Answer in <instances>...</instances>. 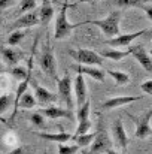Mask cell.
Masks as SVG:
<instances>
[{
	"label": "cell",
	"mask_w": 152,
	"mask_h": 154,
	"mask_svg": "<svg viewBox=\"0 0 152 154\" xmlns=\"http://www.w3.org/2000/svg\"><path fill=\"white\" fill-rule=\"evenodd\" d=\"M106 154H116V153H115L113 150H107V151H106Z\"/></svg>",
	"instance_id": "cell-34"
},
{
	"label": "cell",
	"mask_w": 152,
	"mask_h": 154,
	"mask_svg": "<svg viewBox=\"0 0 152 154\" xmlns=\"http://www.w3.org/2000/svg\"><path fill=\"white\" fill-rule=\"evenodd\" d=\"M34 99H36V102L42 103V105H46V103H51V102H54V100H57V96L52 94L51 91H48L46 88H43V87L34 84Z\"/></svg>",
	"instance_id": "cell-15"
},
{
	"label": "cell",
	"mask_w": 152,
	"mask_h": 154,
	"mask_svg": "<svg viewBox=\"0 0 152 154\" xmlns=\"http://www.w3.org/2000/svg\"><path fill=\"white\" fill-rule=\"evenodd\" d=\"M66 11H67V5H63V8H61V11H60V14H58V18H57V21H55V32H54L55 39H63V38H66V36L72 32V29L75 27L73 24H70V23L67 21Z\"/></svg>",
	"instance_id": "cell-2"
},
{
	"label": "cell",
	"mask_w": 152,
	"mask_h": 154,
	"mask_svg": "<svg viewBox=\"0 0 152 154\" xmlns=\"http://www.w3.org/2000/svg\"><path fill=\"white\" fill-rule=\"evenodd\" d=\"M112 133H113V141H115L116 147L121 148V150H125V147L128 144V138H127V133L124 130V126H122V121L121 120H116L113 123Z\"/></svg>",
	"instance_id": "cell-8"
},
{
	"label": "cell",
	"mask_w": 152,
	"mask_h": 154,
	"mask_svg": "<svg viewBox=\"0 0 152 154\" xmlns=\"http://www.w3.org/2000/svg\"><path fill=\"white\" fill-rule=\"evenodd\" d=\"M72 67L79 75H88V76H91L96 81H103L104 79V72L100 70V69H96V67H91V66H84V64H75Z\"/></svg>",
	"instance_id": "cell-14"
},
{
	"label": "cell",
	"mask_w": 152,
	"mask_h": 154,
	"mask_svg": "<svg viewBox=\"0 0 152 154\" xmlns=\"http://www.w3.org/2000/svg\"><path fill=\"white\" fill-rule=\"evenodd\" d=\"M75 96H76V103L78 108H81L84 103L87 102V87H85V79L84 75H78L75 79Z\"/></svg>",
	"instance_id": "cell-11"
},
{
	"label": "cell",
	"mask_w": 152,
	"mask_h": 154,
	"mask_svg": "<svg viewBox=\"0 0 152 154\" xmlns=\"http://www.w3.org/2000/svg\"><path fill=\"white\" fill-rule=\"evenodd\" d=\"M90 129H91V123H90V120L79 121V126H78V129H76V133H75V136L85 135V133H88V130H90Z\"/></svg>",
	"instance_id": "cell-28"
},
{
	"label": "cell",
	"mask_w": 152,
	"mask_h": 154,
	"mask_svg": "<svg viewBox=\"0 0 152 154\" xmlns=\"http://www.w3.org/2000/svg\"><path fill=\"white\" fill-rule=\"evenodd\" d=\"M112 147V141L109 138V135L106 133V130L99 129L94 139H93V145L90 148V153L91 154H100V153H106L107 150H110Z\"/></svg>",
	"instance_id": "cell-4"
},
{
	"label": "cell",
	"mask_w": 152,
	"mask_h": 154,
	"mask_svg": "<svg viewBox=\"0 0 152 154\" xmlns=\"http://www.w3.org/2000/svg\"><path fill=\"white\" fill-rule=\"evenodd\" d=\"M30 120H31V123H33V124H36V126H39V127H42V126H43V123H45L43 115H42L40 112H34V114L30 117Z\"/></svg>",
	"instance_id": "cell-31"
},
{
	"label": "cell",
	"mask_w": 152,
	"mask_h": 154,
	"mask_svg": "<svg viewBox=\"0 0 152 154\" xmlns=\"http://www.w3.org/2000/svg\"><path fill=\"white\" fill-rule=\"evenodd\" d=\"M88 115H90V100L87 99V102L78 109V121H85V120H88Z\"/></svg>",
	"instance_id": "cell-25"
},
{
	"label": "cell",
	"mask_w": 152,
	"mask_h": 154,
	"mask_svg": "<svg viewBox=\"0 0 152 154\" xmlns=\"http://www.w3.org/2000/svg\"><path fill=\"white\" fill-rule=\"evenodd\" d=\"M1 55H3V58L9 64H15L22 57V52L16 51V50H12V48H1Z\"/></svg>",
	"instance_id": "cell-20"
},
{
	"label": "cell",
	"mask_w": 152,
	"mask_h": 154,
	"mask_svg": "<svg viewBox=\"0 0 152 154\" xmlns=\"http://www.w3.org/2000/svg\"><path fill=\"white\" fill-rule=\"evenodd\" d=\"M84 2H88V0H79V3H84Z\"/></svg>",
	"instance_id": "cell-35"
},
{
	"label": "cell",
	"mask_w": 152,
	"mask_h": 154,
	"mask_svg": "<svg viewBox=\"0 0 152 154\" xmlns=\"http://www.w3.org/2000/svg\"><path fill=\"white\" fill-rule=\"evenodd\" d=\"M54 15V8L51 5L49 0H43V5H42V9H40V14H39V21L43 23V24H48L51 21Z\"/></svg>",
	"instance_id": "cell-17"
},
{
	"label": "cell",
	"mask_w": 152,
	"mask_h": 154,
	"mask_svg": "<svg viewBox=\"0 0 152 154\" xmlns=\"http://www.w3.org/2000/svg\"><path fill=\"white\" fill-rule=\"evenodd\" d=\"M82 154H88V153H87V151H84V153H82Z\"/></svg>",
	"instance_id": "cell-38"
},
{
	"label": "cell",
	"mask_w": 152,
	"mask_h": 154,
	"mask_svg": "<svg viewBox=\"0 0 152 154\" xmlns=\"http://www.w3.org/2000/svg\"><path fill=\"white\" fill-rule=\"evenodd\" d=\"M148 2L149 0H112V3L119 8H140V9H146L148 6H145V3Z\"/></svg>",
	"instance_id": "cell-18"
},
{
	"label": "cell",
	"mask_w": 152,
	"mask_h": 154,
	"mask_svg": "<svg viewBox=\"0 0 152 154\" xmlns=\"http://www.w3.org/2000/svg\"><path fill=\"white\" fill-rule=\"evenodd\" d=\"M40 67L42 70L49 75L51 78H57V69H55V58H54V54L51 51L49 47H46L43 50V54L40 57Z\"/></svg>",
	"instance_id": "cell-6"
},
{
	"label": "cell",
	"mask_w": 152,
	"mask_h": 154,
	"mask_svg": "<svg viewBox=\"0 0 152 154\" xmlns=\"http://www.w3.org/2000/svg\"><path fill=\"white\" fill-rule=\"evenodd\" d=\"M36 8V0H21V6H19V12L25 14L31 9Z\"/></svg>",
	"instance_id": "cell-30"
},
{
	"label": "cell",
	"mask_w": 152,
	"mask_h": 154,
	"mask_svg": "<svg viewBox=\"0 0 152 154\" xmlns=\"http://www.w3.org/2000/svg\"><path fill=\"white\" fill-rule=\"evenodd\" d=\"M34 105H36V99H34V96L25 91V93L21 96L19 102H18V108L21 106V108H27V109H30V108H33Z\"/></svg>",
	"instance_id": "cell-21"
},
{
	"label": "cell",
	"mask_w": 152,
	"mask_h": 154,
	"mask_svg": "<svg viewBox=\"0 0 152 154\" xmlns=\"http://www.w3.org/2000/svg\"><path fill=\"white\" fill-rule=\"evenodd\" d=\"M12 103H13V99H12L9 94H1V96H0V115H1Z\"/></svg>",
	"instance_id": "cell-26"
},
{
	"label": "cell",
	"mask_w": 152,
	"mask_h": 154,
	"mask_svg": "<svg viewBox=\"0 0 152 154\" xmlns=\"http://www.w3.org/2000/svg\"><path fill=\"white\" fill-rule=\"evenodd\" d=\"M79 150L78 145H64V144H58V154H75Z\"/></svg>",
	"instance_id": "cell-29"
},
{
	"label": "cell",
	"mask_w": 152,
	"mask_h": 154,
	"mask_svg": "<svg viewBox=\"0 0 152 154\" xmlns=\"http://www.w3.org/2000/svg\"><path fill=\"white\" fill-rule=\"evenodd\" d=\"M140 88L146 93V94H152V81H146V82H143V84H140Z\"/></svg>",
	"instance_id": "cell-32"
},
{
	"label": "cell",
	"mask_w": 152,
	"mask_h": 154,
	"mask_svg": "<svg viewBox=\"0 0 152 154\" xmlns=\"http://www.w3.org/2000/svg\"><path fill=\"white\" fill-rule=\"evenodd\" d=\"M37 135H39L42 139L54 141V142H58V144H63V142H67V141L72 139V135H69V133H66V132H61V133H58V135H52V133L42 132V133H37Z\"/></svg>",
	"instance_id": "cell-19"
},
{
	"label": "cell",
	"mask_w": 152,
	"mask_h": 154,
	"mask_svg": "<svg viewBox=\"0 0 152 154\" xmlns=\"http://www.w3.org/2000/svg\"><path fill=\"white\" fill-rule=\"evenodd\" d=\"M70 55L76 61H79L81 64H84V66H93V64L100 66V64H103V57H100L99 54H96L94 51H90V50L70 51Z\"/></svg>",
	"instance_id": "cell-3"
},
{
	"label": "cell",
	"mask_w": 152,
	"mask_h": 154,
	"mask_svg": "<svg viewBox=\"0 0 152 154\" xmlns=\"http://www.w3.org/2000/svg\"><path fill=\"white\" fill-rule=\"evenodd\" d=\"M142 99V96H119V97H112L109 100L101 105V108L104 109H113V108H118V106H122V105H127V103H131V102H136Z\"/></svg>",
	"instance_id": "cell-12"
},
{
	"label": "cell",
	"mask_w": 152,
	"mask_h": 154,
	"mask_svg": "<svg viewBox=\"0 0 152 154\" xmlns=\"http://www.w3.org/2000/svg\"><path fill=\"white\" fill-rule=\"evenodd\" d=\"M119 18H121V12L113 11L109 14V17L106 20H94V21H85L84 24H94L99 26L101 32L107 36H118L119 33Z\"/></svg>",
	"instance_id": "cell-1"
},
{
	"label": "cell",
	"mask_w": 152,
	"mask_h": 154,
	"mask_svg": "<svg viewBox=\"0 0 152 154\" xmlns=\"http://www.w3.org/2000/svg\"><path fill=\"white\" fill-rule=\"evenodd\" d=\"M128 52L136 57V60L143 66V69L146 72H152V60L143 47H140V45L139 47H131V48H128Z\"/></svg>",
	"instance_id": "cell-9"
},
{
	"label": "cell",
	"mask_w": 152,
	"mask_h": 154,
	"mask_svg": "<svg viewBox=\"0 0 152 154\" xmlns=\"http://www.w3.org/2000/svg\"><path fill=\"white\" fill-rule=\"evenodd\" d=\"M94 136H96L94 133L93 135L91 133H85V135H79V136H72V139L76 141V145L78 147H88L93 142Z\"/></svg>",
	"instance_id": "cell-22"
},
{
	"label": "cell",
	"mask_w": 152,
	"mask_h": 154,
	"mask_svg": "<svg viewBox=\"0 0 152 154\" xmlns=\"http://www.w3.org/2000/svg\"><path fill=\"white\" fill-rule=\"evenodd\" d=\"M151 117H152V109H149V111H146V114H145L142 118L136 120V123H137L136 136H137L139 139H146L152 133V129H151V126H149Z\"/></svg>",
	"instance_id": "cell-7"
},
{
	"label": "cell",
	"mask_w": 152,
	"mask_h": 154,
	"mask_svg": "<svg viewBox=\"0 0 152 154\" xmlns=\"http://www.w3.org/2000/svg\"><path fill=\"white\" fill-rule=\"evenodd\" d=\"M58 2H60V0H52V3H58Z\"/></svg>",
	"instance_id": "cell-36"
},
{
	"label": "cell",
	"mask_w": 152,
	"mask_h": 154,
	"mask_svg": "<svg viewBox=\"0 0 152 154\" xmlns=\"http://www.w3.org/2000/svg\"><path fill=\"white\" fill-rule=\"evenodd\" d=\"M1 70H3V67H1V63H0V72H1Z\"/></svg>",
	"instance_id": "cell-37"
},
{
	"label": "cell",
	"mask_w": 152,
	"mask_h": 154,
	"mask_svg": "<svg viewBox=\"0 0 152 154\" xmlns=\"http://www.w3.org/2000/svg\"><path fill=\"white\" fill-rule=\"evenodd\" d=\"M13 5V0H0V9H4V8H9Z\"/></svg>",
	"instance_id": "cell-33"
},
{
	"label": "cell",
	"mask_w": 152,
	"mask_h": 154,
	"mask_svg": "<svg viewBox=\"0 0 152 154\" xmlns=\"http://www.w3.org/2000/svg\"><path fill=\"white\" fill-rule=\"evenodd\" d=\"M146 33V30H140V32H136V33H130V35H118L115 39H107L106 41V44L107 45H110V47H113V48H118V47H125V45H128L131 41H134L136 38H140L142 35H145Z\"/></svg>",
	"instance_id": "cell-10"
},
{
	"label": "cell",
	"mask_w": 152,
	"mask_h": 154,
	"mask_svg": "<svg viewBox=\"0 0 152 154\" xmlns=\"http://www.w3.org/2000/svg\"><path fill=\"white\" fill-rule=\"evenodd\" d=\"M37 23H39V15L34 14V12H27V14H24L21 18H18L12 24V29L13 30H19L21 27H31V26H34Z\"/></svg>",
	"instance_id": "cell-13"
},
{
	"label": "cell",
	"mask_w": 152,
	"mask_h": 154,
	"mask_svg": "<svg viewBox=\"0 0 152 154\" xmlns=\"http://www.w3.org/2000/svg\"><path fill=\"white\" fill-rule=\"evenodd\" d=\"M72 78H70V75H66V76H63L60 81H58V91H60V96H61V99L66 102L67 105V108L72 111V108H73V99H72Z\"/></svg>",
	"instance_id": "cell-5"
},
{
	"label": "cell",
	"mask_w": 152,
	"mask_h": 154,
	"mask_svg": "<svg viewBox=\"0 0 152 154\" xmlns=\"http://www.w3.org/2000/svg\"><path fill=\"white\" fill-rule=\"evenodd\" d=\"M42 115L48 117V118H60V117H66V118H70L73 120V114L70 109H63V108H57V106H51L46 109H42Z\"/></svg>",
	"instance_id": "cell-16"
},
{
	"label": "cell",
	"mask_w": 152,
	"mask_h": 154,
	"mask_svg": "<svg viewBox=\"0 0 152 154\" xmlns=\"http://www.w3.org/2000/svg\"><path fill=\"white\" fill-rule=\"evenodd\" d=\"M128 54H130L128 51H118V50L101 51V55H103V57H106V58H110V60H115V61H118V60H121V58L127 57Z\"/></svg>",
	"instance_id": "cell-23"
},
{
	"label": "cell",
	"mask_w": 152,
	"mask_h": 154,
	"mask_svg": "<svg viewBox=\"0 0 152 154\" xmlns=\"http://www.w3.org/2000/svg\"><path fill=\"white\" fill-rule=\"evenodd\" d=\"M115 81L116 84H127L128 82V75L124 73V72H118V70H109L107 72Z\"/></svg>",
	"instance_id": "cell-24"
},
{
	"label": "cell",
	"mask_w": 152,
	"mask_h": 154,
	"mask_svg": "<svg viewBox=\"0 0 152 154\" xmlns=\"http://www.w3.org/2000/svg\"><path fill=\"white\" fill-rule=\"evenodd\" d=\"M22 38H24V32H21V30H15V32L9 36V39H7V45H16V44L21 42Z\"/></svg>",
	"instance_id": "cell-27"
}]
</instances>
